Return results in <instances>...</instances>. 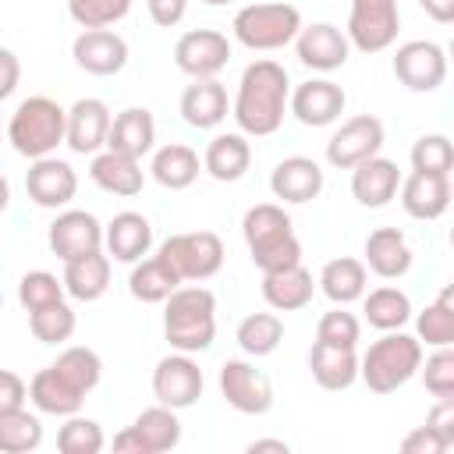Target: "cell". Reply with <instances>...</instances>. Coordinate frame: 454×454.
<instances>
[{
    "label": "cell",
    "mask_w": 454,
    "mask_h": 454,
    "mask_svg": "<svg viewBox=\"0 0 454 454\" xmlns=\"http://www.w3.org/2000/svg\"><path fill=\"white\" fill-rule=\"evenodd\" d=\"M287 96H291V78L284 71V64L262 57L252 60L241 78H238V92L231 99V117L238 124L241 135L252 138H266L277 135L287 114Z\"/></svg>",
    "instance_id": "6da1fadb"
},
{
    "label": "cell",
    "mask_w": 454,
    "mask_h": 454,
    "mask_svg": "<svg viewBox=\"0 0 454 454\" xmlns=\"http://www.w3.org/2000/svg\"><path fill=\"white\" fill-rule=\"evenodd\" d=\"M163 337L174 351H206L216 337V294L202 284L174 287L163 298Z\"/></svg>",
    "instance_id": "7a4b0ae2"
},
{
    "label": "cell",
    "mask_w": 454,
    "mask_h": 454,
    "mask_svg": "<svg viewBox=\"0 0 454 454\" xmlns=\"http://www.w3.org/2000/svg\"><path fill=\"white\" fill-rule=\"evenodd\" d=\"M241 238L248 245L252 262L270 273L301 262V241L294 234V223L280 202H259L241 216Z\"/></svg>",
    "instance_id": "3957f363"
},
{
    "label": "cell",
    "mask_w": 454,
    "mask_h": 454,
    "mask_svg": "<svg viewBox=\"0 0 454 454\" xmlns=\"http://www.w3.org/2000/svg\"><path fill=\"white\" fill-rule=\"evenodd\" d=\"M64 124L67 110L50 96H28L14 106L7 121V142L25 160L53 156L57 145H64Z\"/></svg>",
    "instance_id": "277c9868"
},
{
    "label": "cell",
    "mask_w": 454,
    "mask_h": 454,
    "mask_svg": "<svg viewBox=\"0 0 454 454\" xmlns=\"http://www.w3.org/2000/svg\"><path fill=\"white\" fill-rule=\"evenodd\" d=\"M419 365H422L419 337H411L404 330H387L358 358V380L372 394H394V390H401L419 372Z\"/></svg>",
    "instance_id": "5b68a950"
},
{
    "label": "cell",
    "mask_w": 454,
    "mask_h": 454,
    "mask_svg": "<svg viewBox=\"0 0 454 454\" xmlns=\"http://www.w3.org/2000/svg\"><path fill=\"white\" fill-rule=\"evenodd\" d=\"M231 32L245 50L273 53V50H284L294 43V35L301 32V11L294 4H280V0L248 4L234 14Z\"/></svg>",
    "instance_id": "8992f818"
},
{
    "label": "cell",
    "mask_w": 454,
    "mask_h": 454,
    "mask_svg": "<svg viewBox=\"0 0 454 454\" xmlns=\"http://www.w3.org/2000/svg\"><path fill=\"white\" fill-rule=\"evenodd\" d=\"M156 255H163L170 262V270L181 277V284H202L220 273L223 241L213 231H184V234H170Z\"/></svg>",
    "instance_id": "52a82bcc"
},
{
    "label": "cell",
    "mask_w": 454,
    "mask_h": 454,
    "mask_svg": "<svg viewBox=\"0 0 454 454\" xmlns=\"http://www.w3.org/2000/svg\"><path fill=\"white\" fill-rule=\"evenodd\" d=\"M401 7L397 0H351L348 7V43L358 53H383L397 43Z\"/></svg>",
    "instance_id": "ba28073f"
},
{
    "label": "cell",
    "mask_w": 454,
    "mask_h": 454,
    "mask_svg": "<svg viewBox=\"0 0 454 454\" xmlns=\"http://www.w3.org/2000/svg\"><path fill=\"white\" fill-rule=\"evenodd\" d=\"M394 78L411 92H436L447 82V50L433 39H411L401 43L394 60Z\"/></svg>",
    "instance_id": "9c48e42d"
},
{
    "label": "cell",
    "mask_w": 454,
    "mask_h": 454,
    "mask_svg": "<svg viewBox=\"0 0 454 454\" xmlns=\"http://www.w3.org/2000/svg\"><path fill=\"white\" fill-rule=\"evenodd\" d=\"M220 394L241 415H266L273 408V383L248 358H227L220 365Z\"/></svg>",
    "instance_id": "30bf717a"
},
{
    "label": "cell",
    "mask_w": 454,
    "mask_h": 454,
    "mask_svg": "<svg viewBox=\"0 0 454 454\" xmlns=\"http://www.w3.org/2000/svg\"><path fill=\"white\" fill-rule=\"evenodd\" d=\"M383 121L372 114H355L348 121H340V128L330 135L326 142V163L337 170H351L362 160L376 156L383 149Z\"/></svg>",
    "instance_id": "8fae6325"
},
{
    "label": "cell",
    "mask_w": 454,
    "mask_h": 454,
    "mask_svg": "<svg viewBox=\"0 0 454 454\" xmlns=\"http://www.w3.org/2000/svg\"><path fill=\"white\" fill-rule=\"evenodd\" d=\"M202 387H206V376H202L199 362L184 351L163 355L153 369V394H156L160 404H167L174 411L192 408L202 397Z\"/></svg>",
    "instance_id": "7c38bea8"
},
{
    "label": "cell",
    "mask_w": 454,
    "mask_h": 454,
    "mask_svg": "<svg viewBox=\"0 0 454 454\" xmlns=\"http://www.w3.org/2000/svg\"><path fill=\"white\" fill-rule=\"evenodd\" d=\"M231 60V39L216 28H192L174 43V64L188 78H216Z\"/></svg>",
    "instance_id": "4fadbf2b"
},
{
    "label": "cell",
    "mask_w": 454,
    "mask_h": 454,
    "mask_svg": "<svg viewBox=\"0 0 454 454\" xmlns=\"http://www.w3.org/2000/svg\"><path fill=\"white\" fill-rule=\"evenodd\" d=\"M344 106H348V96L330 78H309V82L294 85L287 96V114H294V121L305 128H326V124L340 121Z\"/></svg>",
    "instance_id": "5bb4252c"
},
{
    "label": "cell",
    "mask_w": 454,
    "mask_h": 454,
    "mask_svg": "<svg viewBox=\"0 0 454 454\" xmlns=\"http://www.w3.org/2000/svg\"><path fill=\"white\" fill-rule=\"evenodd\" d=\"M110 106L96 96H82L67 106V124H64V145L78 156H96L106 149V131H110Z\"/></svg>",
    "instance_id": "9a60e30c"
},
{
    "label": "cell",
    "mask_w": 454,
    "mask_h": 454,
    "mask_svg": "<svg viewBox=\"0 0 454 454\" xmlns=\"http://www.w3.org/2000/svg\"><path fill=\"white\" fill-rule=\"evenodd\" d=\"M71 57L85 74L110 78L128 64V43L114 28H82L71 43Z\"/></svg>",
    "instance_id": "2e32d148"
},
{
    "label": "cell",
    "mask_w": 454,
    "mask_h": 454,
    "mask_svg": "<svg viewBox=\"0 0 454 454\" xmlns=\"http://www.w3.org/2000/svg\"><path fill=\"white\" fill-rule=\"evenodd\" d=\"M46 245L60 262L85 255V252H99L103 248V223L89 209H64L53 216L50 231H46Z\"/></svg>",
    "instance_id": "e0dca14e"
},
{
    "label": "cell",
    "mask_w": 454,
    "mask_h": 454,
    "mask_svg": "<svg viewBox=\"0 0 454 454\" xmlns=\"http://www.w3.org/2000/svg\"><path fill=\"white\" fill-rule=\"evenodd\" d=\"M25 192L43 209H64L78 195V174L67 160L43 156L32 160V167L25 170Z\"/></svg>",
    "instance_id": "ac0fdd59"
},
{
    "label": "cell",
    "mask_w": 454,
    "mask_h": 454,
    "mask_svg": "<svg viewBox=\"0 0 454 454\" xmlns=\"http://www.w3.org/2000/svg\"><path fill=\"white\" fill-rule=\"evenodd\" d=\"M294 53H298V60L305 67L330 74V71H337V67L348 64L351 43H348V35L337 25L316 21V25H301V32L294 35Z\"/></svg>",
    "instance_id": "d6986e66"
},
{
    "label": "cell",
    "mask_w": 454,
    "mask_h": 454,
    "mask_svg": "<svg viewBox=\"0 0 454 454\" xmlns=\"http://www.w3.org/2000/svg\"><path fill=\"white\" fill-rule=\"evenodd\" d=\"M326 177H323V167L312 160V156H284L273 174H270V192L273 199L280 202H291V206H301V202H312L319 199Z\"/></svg>",
    "instance_id": "ffe728a7"
},
{
    "label": "cell",
    "mask_w": 454,
    "mask_h": 454,
    "mask_svg": "<svg viewBox=\"0 0 454 454\" xmlns=\"http://www.w3.org/2000/svg\"><path fill=\"white\" fill-rule=\"evenodd\" d=\"M177 110H181V121L188 128L209 131V128H216V124L227 121L231 99H227L223 82H216V78H192V85L181 92Z\"/></svg>",
    "instance_id": "44dd1931"
},
{
    "label": "cell",
    "mask_w": 454,
    "mask_h": 454,
    "mask_svg": "<svg viewBox=\"0 0 454 454\" xmlns=\"http://www.w3.org/2000/svg\"><path fill=\"white\" fill-rule=\"evenodd\" d=\"M401 188V170L387 156H369L358 167H351V195L365 209H383L390 199H397Z\"/></svg>",
    "instance_id": "7402d4cb"
},
{
    "label": "cell",
    "mask_w": 454,
    "mask_h": 454,
    "mask_svg": "<svg viewBox=\"0 0 454 454\" xmlns=\"http://www.w3.org/2000/svg\"><path fill=\"white\" fill-rule=\"evenodd\" d=\"M401 206L415 220H440L450 206V174H419L411 170L401 177Z\"/></svg>",
    "instance_id": "603a6c76"
},
{
    "label": "cell",
    "mask_w": 454,
    "mask_h": 454,
    "mask_svg": "<svg viewBox=\"0 0 454 454\" xmlns=\"http://www.w3.org/2000/svg\"><path fill=\"white\" fill-rule=\"evenodd\" d=\"M103 248L117 262H138L153 248V223L142 213L124 209L103 227Z\"/></svg>",
    "instance_id": "cb8c5ba5"
},
{
    "label": "cell",
    "mask_w": 454,
    "mask_h": 454,
    "mask_svg": "<svg viewBox=\"0 0 454 454\" xmlns=\"http://www.w3.org/2000/svg\"><path fill=\"white\" fill-rule=\"evenodd\" d=\"M89 177L96 181V188H103L106 195H121V199H135L145 184L142 160H135L128 153H114V149H99L92 156Z\"/></svg>",
    "instance_id": "d4e9b609"
},
{
    "label": "cell",
    "mask_w": 454,
    "mask_h": 454,
    "mask_svg": "<svg viewBox=\"0 0 454 454\" xmlns=\"http://www.w3.org/2000/svg\"><path fill=\"white\" fill-rule=\"evenodd\" d=\"M252 167V145H248V135L241 131H223V135H213L206 153H202V170L213 177V181H241Z\"/></svg>",
    "instance_id": "484cf974"
},
{
    "label": "cell",
    "mask_w": 454,
    "mask_h": 454,
    "mask_svg": "<svg viewBox=\"0 0 454 454\" xmlns=\"http://www.w3.org/2000/svg\"><path fill=\"white\" fill-rule=\"evenodd\" d=\"M411 245L397 227H376L365 238V270L383 277V280H397L411 270Z\"/></svg>",
    "instance_id": "4316f807"
},
{
    "label": "cell",
    "mask_w": 454,
    "mask_h": 454,
    "mask_svg": "<svg viewBox=\"0 0 454 454\" xmlns=\"http://www.w3.org/2000/svg\"><path fill=\"white\" fill-rule=\"evenodd\" d=\"M312 294H316V280L301 262L262 273V298L273 312H298L312 301Z\"/></svg>",
    "instance_id": "83f0119b"
},
{
    "label": "cell",
    "mask_w": 454,
    "mask_h": 454,
    "mask_svg": "<svg viewBox=\"0 0 454 454\" xmlns=\"http://www.w3.org/2000/svg\"><path fill=\"white\" fill-rule=\"evenodd\" d=\"M64 294H71L74 301H99L110 287V255L99 252H85L64 262Z\"/></svg>",
    "instance_id": "f1b7e54d"
},
{
    "label": "cell",
    "mask_w": 454,
    "mask_h": 454,
    "mask_svg": "<svg viewBox=\"0 0 454 454\" xmlns=\"http://www.w3.org/2000/svg\"><path fill=\"white\" fill-rule=\"evenodd\" d=\"M153 145H156V121L145 106H128L110 121L106 149L142 160L145 153H153Z\"/></svg>",
    "instance_id": "f546056e"
},
{
    "label": "cell",
    "mask_w": 454,
    "mask_h": 454,
    "mask_svg": "<svg viewBox=\"0 0 454 454\" xmlns=\"http://www.w3.org/2000/svg\"><path fill=\"white\" fill-rule=\"evenodd\" d=\"M199 170H202V160H199V153H195L192 145H184V142L160 145V149L153 153V163H149L153 181H156L160 188H167V192H184V188H192L195 177H199Z\"/></svg>",
    "instance_id": "4dcf8cb0"
},
{
    "label": "cell",
    "mask_w": 454,
    "mask_h": 454,
    "mask_svg": "<svg viewBox=\"0 0 454 454\" xmlns=\"http://www.w3.org/2000/svg\"><path fill=\"white\" fill-rule=\"evenodd\" d=\"M309 372L323 390H348L358 380V355L355 348H337L316 340L309 348Z\"/></svg>",
    "instance_id": "1f68e13d"
},
{
    "label": "cell",
    "mask_w": 454,
    "mask_h": 454,
    "mask_svg": "<svg viewBox=\"0 0 454 454\" xmlns=\"http://www.w3.org/2000/svg\"><path fill=\"white\" fill-rule=\"evenodd\" d=\"M28 401H32L35 411H43V415L67 419V415H74V411L82 408L85 394H78L53 365H46V369H39V372L28 380Z\"/></svg>",
    "instance_id": "d6a6232c"
},
{
    "label": "cell",
    "mask_w": 454,
    "mask_h": 454,
    "mask_svg": "<svg viewBox=\"0 0 454 454\" xmlns=\"http://www.w3.org/2000/svg\"><path fill=\"white\" fill-rule=\"evenodd\" d=\"M319 291L333 301V305H351L365 294V284H369V270L362 259L355 255H337L330 259L323 270H319Z\"/></svg>",
    "instance_id": "836d02e7"
},
{
    "label": "cell",
    "mask_w": 454,
    "mask_h": 454,
    "mask_svg": "<svg viewBox=\"0 0 454 454\" xmlns=\"http://www.w3.org/2000/svg\"><path fill=\"white\" fill-rule=\"evenodd\" d=\"M181 287V277L170 270V262L163 255H149L131 262V277H128V291L131 298L145 301V305H163V298Z\"/></svg>",
    "instance_id": "e575fe53"
},
{
    "label": "cell",
    "mask_w": 454,
    "mask_h": 454,
    "mask_svg": "<svg viewBox=\"0 0 454 454\" xmlns=\"http://www.w3.org/2000/svg\"><path fill=\"white\" fill-rule=\"evenodd\" d=\"M131 429L138 433L145 454H163V450H174L181 443V419L174 408L167 404H153V408H142L131 422Z\"/></svg>",
    "instance_id": "d590c367"
},
{
    "label": "cell",
    "mask_w": 454,
    "mask_h": 454,
    "mask_svg": "<svg viewBox=\"0 0 454 454\" xmlns=\"http://www.w3.org/2000/svg\"><path fill=\"white\" fill-rule=\"evenodd\" d=\"M362 312H365V323L380 333L387 330H401L408 319H411V298L401 291V287H376L369 294H362Z\"/></svg>",
    "instance_id": "8d00e7d4"
},
{
    "label": "cell",
    "mask_w": 454,
    "mask_h": 454,
    "mask_svg": "<svg viewBox=\"0 0 454 454\" xmlns=\"http://www.w3.org/2000/svg\"><path fill=\"white\" fill-rule=\"evenodd\" d=\"M415 337L422 348H450L454 344V287L447 284L433 305L415 316Z\"/></svg>",
    "instance_id": "74e56055"
},
{
    "label": "cell",
    "mask_w": 454,
    "mask_h": 454,
    "mask_svg": "<svg viewBox=\"0 0 454 454\" xmlns=\"http://www.w3.org/2000/svg\"><path fill=\"white\" fill-rule=\"evenodd\" d=\"M234 340L238 348L248 355V358H266L280 348L284 340V319L277 312H252L238 323L234 330Z\"/></svg>",
    "instance_id": "f35d334b"
},
{
    "label": "cell",
    "mask_w": 454,
    "mask_h": 454,
    "mask_svg": "<svg viewBox=\"0 0 454 454\" xmlns=\"http://www.w3.org/2000/svg\"><path fill=\"white\" fill-rule=\"evenodd\" d=\"M53 369H57L78 394H92V390L99 387V380H103V358H99L92 348H85V344L64 348V351L57 355Z\"/></svg>",
    "instance_id": "ab89813d"
},
{
    "label": "cell",
    "mask_w": 454,
    "mask_h": 454,
    "mask_svg": "<svg viewBox=\"0 0 454 454\" xmlns=\"http://www.w3.org/2000/svg\"><path fill=\"white\" fill-rule=\"evenodd\" d=\"M43 443V422L28 408L0 415V454H28Z\"/></svg>",
    "instance_id": "60d3db41"
},
{
    "label": "cell",
    "mask_w": 454,
    "mask_h": 454,
    "mask_svg": "<svg viewBox=\"0 0 454 454\" xmlns=\"http://www.w3.org/2000/svg\"><path fill=\"white\" fill-rule=\"evenodd\" d=\"M74 326H78V316H74V309L64 298L53 301V305H43L35 312H28V330L43 344H64V340H71Z\"/></svg>",
    "instance_id": "b9f144b4"
},
{
    "label": "cell",
    "mask_w": 454,
    "mask_h": 454,
    "mask_svg": "<svg viewBox=\"0 0 454 454\" xmlns=\"http://www.w3.org/2000/svg\"><path fill=\"white\" fill-rule=\"evenodd\" d=\"M106 447L103 426L96 419H82L78 411L67 415V422L57 433V450L60 454H99Z\"/></svg>",
    "instance_id": "7bdbcfd3"
},
{
    "label": "cell",
    "mask_w": 454,
    "mask_h": 454,
    "mask_svg": "<svg viewBox=\"0 0 454 454\" xmlns=\"http://www.w3.org/2000/svg\"><path fill=\"white\" fill-rule=\"evenodd\" d=\"M131 11V0H67V14L78 28H114Z\"/></svg>",
    "instance_id": "ee69618b"
},
{
    "label": "cell",
    "mask_w": 454,
    "mask_h": 454,
    "mask_svg": "<svg viewBox=\"0 0 454 454\" xmlns=\"http://www.w3.org/2000/svg\"><path fill=\"white\" fill-rule=\"evenodd\" d=\"M454 167V145L447 135H419L411 145V170L419 174H450Z\"/></svg>",
    "instance_id": "f6af8a7d"
},
{
    "label": "cell",
    "mask_w": 454,
    "mask_h": 454,
    "mask_svg": "<svg viewBox=\"0 0 454 454\" xmlns=\"http://www.w3.org/2000/svg\"><path fill=\"white\" fill-rule=\"evenodd\" d=\"M316 340L337 344V348H358V340H362V323H358L355 312H348V305H333L330 312L319 316V323H316Z\"/></svg>",
    "instance_id": "bcb514c9"
},
{
    "label": "cell",
    "mask_w": 454,
    "mask_h": 454,
    "mask_svg": "<svg viewBox=\"0 0 454 454\" xmlns=\"http://www.w3.org/2000/svg\"><path fill=\"white\" fill-rule=\"evenodd\" d=\"M64 298V280H57L53 273L46 270H28L21 280H18V301L25 312H35L43 305H53Z\"/></svg>",
    "instance_id": "7dc6e473"
},
{
    "label": "cell",
    "mask_w": 454,
    "mask_h": 454,
    "mask_svg": "<svg viewBox=\"0 0 454 454\" xmlns=\"http://www.w3.org/2000/svg\"><path fill=\"white\" fill-rule=\"evenodd\" d=\"M419 372H422L426 390H429L436 401L454 397V351H450V348H433V355L422 358Z\"/></svg>",
    "instance_id": "c3c4849f"
},
{
    "label": "cell",
    "mask_w": 454,
    "mask_h": 454,
    "mask_svg": "<svg viewBox=\"0 0 454 454\" xmlns=\"http://www.w3.org/2000/svg\"><path fill=\"white\" fill-rule=\"evenodd\" d=\"M454 443L443 436V433H436L429 422L426 426H415L404 440H401V450L404 454H447Z\"/></svg>",
    "instance_id": "681fc988"
},
{
    "label": "cell",
    "mask_w": 454,
    "mask_h": 454,
    "mask_svg": "<svg viewBox=\"0 0 454 454\" xmlns=\"http://www.w3.org/2000/svg\"><path fill=\"white\" fill-rule=\"evenodd\" d=\"M25 401H28V383L18 372L0 369V415L14 411V408H25Z\"/></svg>",
    "instance_id": "f907efd6"
},
{
    "label": "cell",
    "mask_w": 454,
    "mask_h": 454,
    "mask_svg": "<svg viewBox=\"0 0 454 454\" xmlns=\"http://www.w3.org/2000/svg\"><path fill=\"white\" fill-rule=\"evenodd\" d=\"M18 82H21V60H18L14 50L0 46V103H4L7 96H14Z\"/></svg>",
    "instance_id": "816d5d0a"
},
{
    "label": "cell",
    "mask_w": 454,
    "mask_h": 454,
    "mask_svg": "<svg viewBox=\"0 0 454 454\" xmlns=\"http://www.w3.org/2000/svg\"><path fill=\"white\" fill-rule=\"evenodd\" d=\"M145 4H149V18L160 28H174L188 11V0H145Z\"/></svg>",
    "instance_id": "f5cc1de1"
},
{
    "label": "cell",
    "mask_w": 454,
    "mask_h": 454,
    "mask_svg": "<svg viewBox=\"0 0 454 454\" xmlns=\"http://www.w3.org/2000/svg\"><path fill=\"white\" fill-rule=\"evenodd\" d=\"M419 7H422L436 25H450V21H454V0H419Z\"/></svg>",
    "instance_id": "db71d44e"
},
{
    "label": "cell",
    "mask_w": 454,
    "mask_h": 454,
    "mask_svg": "<svg viewBox=\"0 0 454 454\" xmlns=\"http://www.w3.org/2000/svg\"><path fill=\"white\" fill-rule=\"evenodd\" d=\"M114 450H117V454H145V447H142V440H138V433H135L131 426L114 436Z\"/></svg>",
    "instance_id": "11a10c76"
},
{
    "label": "cell",
    "mask_w": 454,
    "mask_h": 454,
    "mask_svg": "<svg viewBox=\"0 0 454 454\" xmlns=\"http://www.w3.org/2000/svg\"><path fill=\"white\" fill-rule=\"evenodd\" d=\"M259 450L287 454V450H291V443H287V440H252V443H248V454H259Z\"/></svg>",
    "instance_id": "9f6ffc18"
},
{
    "label": "cell",
    "mask_w": 454,
    "mask_h": 454,
    "mask_svg": "<svg viewBox=\"0 0 454 454\" xmlns=\"http://www.w3.org/2000/svg\"><path fill=\"white\" fill-rule=\"evenodd\" d=\"M11 206V184H7V177L0 174V213Z\"/></svg>",
    "instance_id": "6f0895ef"
},
{
    "label": "cell",
    "mask_w": 454,
    "mask_h": 454,
    "mask_svg": "<svg viewBox=\"0 0 454 454\" xmlns=\"http://www.w3.org/2000/svg\"><path fill=\"white\" fill-rule=\"evenodd\" d=\"M202 4H209V7H220V4H231V0H202Z\"/></svg>",
    "instance_id": "680465c9"
},
{
    "label": "cell",
    "mask_w": 454,
    "mask_h": 454,
    "mask_svg": "<svg viewBox=\"0 0 454 454\" xmlns=\"http://www.w3.org/2000/svg\"><path fill=\"white\" fill-rule=\"evenodd\" d=\"M0 309H4V294H0Z\"/></svg>",
    "instance_id": "91938a15"
}]
</instances>
